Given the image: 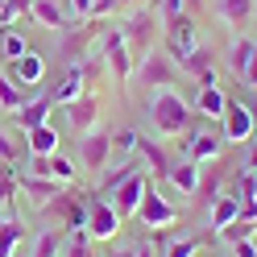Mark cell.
<instances>
[{
    "instance_id": "36",
    "label": "cell",
    "mask_w": 257,
    "mask_h": 257,
    "mask_svg": "<svg viewBox=\"0 0 257 257\" xmlns=\"http://www.w3.org/2000/svg\"><path fill=\"white\" fill-rule=\"evenodd\" d=\"M133 170H137L133 162H120L116 170H108V174H104V179H100V191H104V195H108V191H112V187H116L120 179H128V174H133Z\"/></svg>"
},
{
    "instance_id": "35",
    "label": "cell",
    "mask_w": 257,
    "mask_h": 257,
    "mask_svg": "<svg viewBox=\"0 0 257 257\" xmlns=\"http://www.w3.org/2000/svg\"><path fill=\"white\" fill-rule=\"evenodd\" d=\"M67 257H95V253H91V236H87V228L67 232Z\"/></svg>"
},
{
    "instance_id": "21",
    "label": "cell",
    "mask_w": 257,
    "mask_h": 257,
    "mask_svg": "<svg viewBox=\"0 0 257 257\" xmlns=\"http://www.w3.org/2000/svg\"><path fill=\"white\" fill-rule=\"evenodd\" d=\"M199 162H187V158H179V162H174L170 166V174H166V183H174V187H179L183 191V195H195V191H199Z\"/></svg>"
},
{
    "instance_id": "48",
    "label": "cell",
    "mask_w": 257,
    "mask_h": 257,
    "mask_svg": "<svg viewBox=\"0 0 257 257\" xmlns=\"http://www.w3.org/2000/svg\"><path fill=\"white\" fill-rule=\"evenodd\" d=\"M245 108H249V116H253V133H257V100H245Z\"/></svg>"
},
{
    "instance_id": "23",
    "label": "cell",
    "mask_w": 257,
    "mask_h": 257,
    "mask_svg": "<svg viewBox=\"0 0 257 257\" xmlns=\"http://www.w3.org/2000/svg\"><path fill=\"white\" fill-rule=\"evenodd\" d=\"M21 240H25V224L17 216H0V257H17Z\"/></svg>"
},
{
    "instance_id": "37",
    "label": "cell",
    "mask_w": 257,
    "mask_h": 257,
    "mask_svg": "<svg viewBox=\"0 0 257 257\" xmlns=\"http://www.w3.org/2000/svg\"><path fill=\"white\" fill-rule=\"evenodd\" d=\"M13 195H17V174H13L9 166H0V207H5Z\"/></svg>"
},
{
    "instance_id": "16",
    "label": "cell",
    "mask_w": 257,
    "mask_h": 257,
    "mask_svg": "<svg viewBox=\"0 0 257 257\" xmlns=\"http://www.w3.org/2000/svg\"><path fill=\"white\" fill-rule=\"evenodd\" d=\"M174 67L187 71V75H195L203 87H212V83H216V58H212V50H203V46H195V50H191L187 58H179Z\"/></svg>"
},
{
    "instance_id": "34",
    "label": "cell",
    "mask_w": 257,
    "mask_h": 257,
    "mask_svg": "<svg viewBox=\"0 0 257 257\" xmlns=\"http://www.w3.org/2000/svg\"><path fill=\"white\" fill-rule=\"evenodd\" d=\"M253 232H257V224H253V220H240V216H236L232 224H224V228H220V236L228 240V245H236V240H249Z\"/></svg>"
},
{
    "instance_id": "3",
    "label": "cell",
    "mask_w": 257,
    "mask_h": 257,
    "mask_svg": "<svg viewBox=\"0 0 257 257\" xmlns=\"http://www.w3.org/2000/svg\"><path fill=\"white\" fill-rule=\"evenodd\" d=\"M146 191H150V179H146L141 170H133L128 179H120L116 187H112L104 199L116 207V216H120V220H133V216H137V207H141V199H146Z\"/></svg>"
},
{
    "instance_id": "15",
    "label": "cell",
    "mask_w": 257,
    "mask_h": 257,
    "mask_svg": "<svg viewBox=\"0 0 257 257\" xmlns=\"http://www.w3.org/2000/svg\"><path fill=\"white\" fill-rule=\"evenodd\" d=\"M9 75L17 79V83H21L25 91H38V83L46 79V58H42V50H29L25 58H17Z\"/></svg>"
},
{
    "instance_id": "27",
    "label": "cell",
    "mask_w": 257,
    "mask_h": 257,
    "mask_svg": "<svg viewBox=\"0 0 257 257\" xmlns=\"http://www.w3.org/2000/svg\"><path fill=\"white\" fill-rule=\"evenodd\" d=\"M236 216H240V199L232 195V191H224V195H220V199L212 203V228L220 232L224 224H232Z\"/></svg>"
},
{
    "instance_id": "47",
    "label": "cell",
    "mask_w": 257,
    "mask_h": 257,
    "mask_svg": "<svg viewBox=\"0 0 257 257\" xmlns=\"http://www.w3.org/2000/svg\"><path fill=\"white\" fill-rule=\"evenodd\" d=\"M245 170H249V174H257V146H253V150H249V158H245Z\"/></svg>"
},
{
    "instance_id": "17",
    "label": "cell",
    "mask_w": 257,
    "mask_h": 257,
    "mask_svg": "<svg viewBox=\"0 0 257 257\" xmlns=\"http://www.w3.org/2000/svg\"><path fill=\"white\" fill-rule=\"evenodd\" d=\"M25 133V150L34 154V158H50V154H58V128L46 120V124H38V128H21Z\"/></svg>"
},
{
    "instance_id": "12",
    "label": "cell",
    "mask_w": 257,
    "mask_h": 257,
    "mask_svg": "<svg viewBox=\"0 0 257 257\" xmlns=\"http://www.w3.org/2000/svg\"><path fill=\"white\" fill-rule=\"evenodd\" d=\"M58 112L67 116V124L75 128V133H87V128L100 120V100H95V95H79L75 104H62Z\"/></svg>"
},
{
    "instance_id": "32",
    "label": "cell",
    "mask_w": 257,
    "mask_h": 257,
    "mask_svg": "<svg viewBox=\"0 0 257 257\" xmlns=\"http://www.w3.org/2000/svg\"><path fill=\"white\" fill-rule=\"evenodd\" d=\"M137 154L146 158V162L154 166V174H162V179H166V174H170V166H174L170 158H166V154H162V150H158L154 141H150V137H141V146H137Z\"/></svg>"
},
{
    "instance_id": "7",
    "label": "cell",
    "mask_w": 257,
    "mask_h": 257,
    "mask_svg": "<svg viewBox=\"0 0 257 257\" xmlns=\"http://www.w3.org/2000/svg\"><path fill=\"white\" fill-rule=\"evenodd\" d=\"M120 232V216L104 195H87V236L91 240H112Z\"/></svg>"
},
{
    "instance_id": "8",
    "label": "cell",
    "mask_w": 257,
    "mask_h": 257,
    "mask_svg": "<svg viewBox=\"0 0 257 257\" xmlns=\"http://www.w3.org/2000/svg\"><path fill=\"white\" fill-rule=\"evenodd\" d=\"M174 58H166V54H146L141 58V67H137V87L141 91H162V87H170L174 83Z\"/></svg>"
},
{
    "instance_id": "40",
    "label": "cell",
    "mask_w": 257,
    "mask_h": 257,
    "mask_svg": "<svg viewBox=\"0 0 257 257\" xmlns=\"http://www.w3.org/2000/svg\"><path fill=\"white\" fill-rule=\"evenodd\" d=\"M0 162L5 166H13V162H21V154H17V146H13V137L0 128Z\"/></svg>"
},
{
    "instance_id": "43",
    "label": "cell",
    "mask_w": 257,
    "mask_h": 257,
    "mask_svg": "<svg viewBox=\"0 0 257 257\" xmlns=\"http://www.w3.org/2000/svg\"><path fill=\"white\" fill-rule=\"evenodd\" d=\"M112 257H158L154 245H137V249H120V253H112Z\"/></svg>"
},
{
    "instance_id": "44",
    "label": "cell",
    "mask_w": 257,
    "mask_h": 257,
    "mask_svg": "<svg viewBox=\"0 0 257 257\" xmlns=\"http://www.w3.org/2000/svg\"><path fill=\"white\" fill-rule=\"evenodd\" d=\"M232 257H257V245H253V240H236V245H232Z\"/></svg>"
},
{
    "instance_id": "46",
    "label": "cell",
    "mask_w": 257,
    "mask_h": 257,
    "mask_svg": "<svg viewBox=\"0 0 257 257\" xmlns=\"http://www.w3.org/2000/svg\"><path fill=\"white\" fill-rule=\"evenodd\" d=\"M240 220H253V224H257V199H245V203H240Z\"/></svg>"
},
{
    "instance_id": "20",
    "label": "cell",
    "mask_w": 257,
    "mask_h": 257,
    "mask_svg": "<svg viewBox=\"0 0 257 257\" xmlns=\"http://www.w3.org/2000/svg\"><path fill=\"white\" fill-rule=\"evenodd\" d=\"M29 17H34L38 25H46V29H62L71 13H67L62 0H34V5H29Z\"/></svg>"
},
{
    "instance_id": "39",
    "label": "cell",
    "mask_w": 257,
    "mask_h": 257,
    "mask_svg": "<svg viewBox=\"0 0 257 257\" xmlns=\"http://www.w3.org/2000/svg\"><path fill=\"white\" fill-rule=\"evenodd\" d=\"M154 13H158L162 21H174L179 13H187V5H183V0H158V5H154Z\"/></svg>"
},
{
    "instance_id": "25",
    "label": "cell",
    "mask_w": 257,
    "mask_h": 257,
    "mask_svg": "<svg viewBox=\"0 0 257 257\" xmlns=\"http://www.w3.org/2000/svg\"><path fill=\"white\" fill-rule=\"evenodd\" d=\"M253 50H257V42H253V38H236V42H232L228 58H224V67L232 71V79H245V67H249Z\"/></svg>"
},
{
    "instance_id": "18",
    "label": "cell",
    "mask_w": 257,
    "mask_h": 257,
    "mask_svg": "<svg viewBox=\"0 0 257 257\" xmlns=\"http://www.w3.org/2000/svg\"><path fill=\"white\" fill-rule=\"evenodd\" d=\"M216 13H220L224 25L245 29V25L253 21V13H257V0H216Z\"/></svg>"
},
{
    "instance_id": "38",
    "label": "cell",
    "mask_w": 257,
    "mask_h": 257,
    "mask_svg": "<svg viewBox=\"0 0 257 257\" xmlns=\"http://www.w3.org/2000/svg\"><path fill=\"white\" fill-rule=\"evenodd\" d=\"M133 0H95V9H91V17H112V13H120V9H128Z\"/></svg>"
},
{
    "instance_id": "6",
    "label": "cell",
    "mask_w": 257,
    "mask_h": 257,
    "mask_svg": "<svg viewBox=\"0 0 257 257\" xmlns=\"http://www.w3.org/2000/svg\"><path fill=\"white\" fill-rule=\"evenodd\" d=\"M195 46H199V25H195L191 13H179L174 21H166V54H170L174 62L187 58Z\"/></svg>"
},
{
    "instance_id": "2",
    "label": "cell",
    "mask_w": 257,
    "mask_h": 257,
    "mask_svg": "<svg viewBox=\"0 0 257 257\" xmlns=\"http://www.w3.org/2000/svg\"><path fill=\"white\" fill-rule=\"evenodd\" d=\"M120 34H124V42H128V54H133V62H141L150 54V46H154V38H158V13L154 9H141V13H133L124 25H116Z\"/></svg>"
},
{
    "instance_id": "13",
    "label": "cell",
    "mask_w": 257,
    "mask_h": 257,
    "mask_svg": "<svg viewBox=\"0 0 257 257\" xmlns=\"http://www.w3.org/2000/svg\"><path fill=\"white\" fill-rule=\"evenodd\" d=\"M17 187L25 191V199L34 203L38 212H42V207L50 203L54 195H62V183H54V179H42V174H17Z\"/></svg>"
},
{
    "instance_id": "19",
    "label": "cell",
    "mask_w": 257,
    "mask_h": 257,
    "mask_svg": "<svg viewBox=\"0 0 257 257\" xmlns=\"http://www.w3.org/2000/svg\"><path fill=\"white\" fill-rule=\"evenodd\" d=\"M50 112H54V100H50L46 91H38L34 100H29L21 112H13V116H17V124H21V128H38V124L50 120Z\"/></svg>"
},
{
    "instance_id": "28",
    "label": "cell",
    "mask_w": 257,
    "mask_h": 257,
    "mask_svg": "<svg viewBox=\"0 0 257 257\" xmlns=\"http://www.w3.org/2000/svg\"><path fill=\"white\" fill-rule=\"evenodd\" d=\"M29 50H34V46H29L25 34H17V29H5V34H0V58H5V62H17Z\"/></svg>"
},
{
    "instance_id": "1",
    "label": "cell",
    "mask_w": 257,
    "mask_h": 257,
    "mask_svg": "<svg viewBox=\"0 0 257 257\" xmlns=\"http://www.w3.org/2000/svg\"><path fill=\"white\" fill-rule=\"evenodd\" d=\"M150 120H154V128L162 137H183L187 128L195 124V108H191L174 87H162L154 95V104H150Z\"/></svg>"
},
{
    "instance_id": "4",
    "label": "cell",
    "mask_w": 257,
    "mask_h": 257,
    "mask_svg": "<svg viewBox=\"0 0 257 257\" xmlns=\"http://www.w3.org/2000/svg\"><path fill=\"white\" fill-rule=\"evenodd\" d=\"M100 54H104V62H108V71L116 75V83L124 87L128 79H133V54H128V42H124L120 29H104Z\"/></svg>"
},
{
    "instance_id": "9",
    "label": "cell",
    "mask_w": 257,
    "mask_h": 257,
    "mask_svg": "<svg viewBox=\"0 0 257 257\" xmlns=\"http://www.w3.org/2000/svg\"><path fill=\"white\" fill-rule=\"evenodd\" d=\"M79 162H83V170H95V174L112 162V133L108 128H87L83 133V141H79Z\"/></svg>"
},
{
    "instance_id": "41",
    "label": "cell",
    "mask_w": 257,
    "mask_h": 257,
    "mask_svg": "<svg viewBox=\"0 0 257 257\" xmlns=\"http://www.w3.org/2000/svg\"><path fill=\"white\" fill-rule=\"evenodd\" d=\"M91 9H95V0H67V13H71V17H79V21H87Z\"/></svg>"
},
{
    "instance_id": "49",
    "label": "cell",
    "mask_w": 257,
    "mask_h": 257,
    "mask_svg": "<svg viewBox=\"0 0 257 257\" xmlns=\"http://www.w3.org/2000/svg\"><path fill=\"white\" fill-rule=\"evenodd\" d=\"M183 5H187V9H203V0H183Z\"/></svg>"
},
{
    "instance_id": "26",
    "label": "cell",
    "mask_w": 257,
    "mask_h": 257,
    "mask_svg": "<svg viewBox=\"0 0 257 257\" xmlns=\"http://www.w3.org/2000/svg\"><path fill=\"white\" fill-rule=\"evenodd\" d=\"M224 170H228V166H224L220 158H216V162H212V170H207V174H199V199H203V203H216V199L224 195V191H220Z\"/></svg>"
},
{
    "instance_id": "24",
    "label": "cell",
    "mask_w": 257,
    "mask_h": 257,
    "mask_svg": "<svg viewBox=\"0 0 257 257\" xmlns=\"http://www.w3.org/2000/svg\"><path fill=\"white\" fill-rule=\"evenodd\" d=\"M224 104H228V95H224L216 83L212 87H199V100H195V112L203 120H220L224 116Z\"/></svg>"
},
{
    "instance_id": "45",
    "label": "cell",
    "mask_w": 257,
    "mask_h": 257,
    "mask_svg": "<svg viewBox=\"0 0 257 257\" xmlns=\"http://www.w3.org/2000/svg\"><path fill=\"white\" fill-rule=\"evenodd\" d=\"M245 87H257V50H253V58H249V67H245V79H240Z\"/></svg>"
},
{
    "instance_id": "33",
    "label": "cell",
    "mask_w": 257,
    "mask_h": 257,
    "mask_svg": "<svg viewBox=\"0 0 257 257\" xmlns=\"http://www.w3.org/2000/svg\"><path fill=\"white\" fill-rule=\"evenodd\" d=\"M58 249H62V236H58L54 228H42V232H38V240H34V253H29V257H58Z\"/></svg>"
},
{
    "instance_id": "30",
    "label": "cell",
    "mask_w": 257,
    "mask_h": 257,
    "mask_svg": "<svg viewBox=\"0 0 257 257\" xmlns=\"http://www.w3.org/2000/svg\"><path fill=\"white\" fill-rule=\"evenodd\" d=\"M75 174H79V166L71 162V158H58V154H50L46 158V179H54V183H75Z\"/></svg>"
},
{
    "instance_id": "42",
    "label": "cell",
    "mask_w": 257,
    "mask_h": 257,
    "mask_svg": "<svg viewBox=\"0 0 257 257\" xmlns=\"http://www.w3.org/2000/svg\"><path fill=\"white\" fill-rule=\"evenodd\" d=\"M17 21V9H13V0H0V29H9Z\"/></svg>"
},
{
    "instance_id": "10",
    "label": "cell",
    "mask_w": 257,
    "mask_h": 257,
    "mask_svg": "<svg viewBox=\"0 0 257 257\" xmlns=\"http://www.w3.org/2000/svg\"><path fill=\"white\" fill-rule=\"evenodd\" d=\"M137 220L141 224H150V228H170V224H179V207L174 203H166V195L162 191H146V199H141V207H137Z\"/></svg>"
},
{
    "instance_id": "31",
    "label": "cell",
    "mask_w": 257,
    "mask_h": 257,
    "mask_svg": "<svg viewBox=\"0 0 257 257\" xmlns=\"http://www.w3.org/2000/svg\"><path fill=\"white\" fill-rule=\"evenodd\" d=\"M137 146H141V133H137L133 124H124V128H116V133H112V158L137 154Z\"/></svg>"
},
{
    "instance_id": "14",
    "label": "cell",
    "mask_w": 257,
    "mask_h": 257,
    "mask_svg": "<svg viewBox=\"0 0 257 257\" xmlns=\"http://www.w3.org/2000/svg\"><path fill=\"white\" fill-rule=\"evenodd\" d=\"M46 95L54 100V108H62V104H75L79 95H87V91H83V71H79V62H71V67L62 71V79H58V83H54L50 91H46Z\"/></svg>"
},
{
    "instance_id": "5",
    "label": "cell",
    "mask_w": 257,
    "mask_h": 257,
    "mask_svg": "<svg viewBox=\"0 0 257 257\" xmlns=\"http://www.w3.org/2000/svg\"><path fill=\"white\" fill-rule=\"evenodd\" d=\"M224 150V137L203 128V116H199V128H187L183 133V158L187 162H216Z\"/></svg>"
},
{
    "instance_id": "11",
    "label": "cell",
    "mask_w": 257,
    "mask_h": 257,
    "mask_svg": "<svg viewBox=\"0 0 257 257\" xmlns=\"http://www.w3.org/2000/svg\"><path fill=\"white\" fill-rule=\"evenodd\" d=\"M220 137L224 141H232V146H240V141H249L253 137V116H249V108L245 100H228L224 104V116H220Z\"/></svg>"
},
{
    "instance_id": "29",
    "label": "cell",
    "mask_w": 257,
    "mask_h": 257,
    "mask_svg": "<svg viewBox=\"0 0 257 257\" xmlns=\"http://www.w3.org/2000/svg\"><path fill=\"white\" fill-rule=\"evenodd\" d=\"M199 253H203V236H174L162 245L158 257H199Z\"/></svg>"
},
{
    "instance_id": "22",
    "label": "cell",
    "mask_w": 257,
    "mask_h": 257,
    "mask_svg": "<svg viewBox=\"0 0 257 257\" xmlns=\"http://www.w3.org/2000/svg\"><path fill=\"white\" fill-rule=\"evenodd\" d=\"M29 100H34V91H25L13 75H0V108L5 112H21Z\"/></svg>"
}]
</instances>
